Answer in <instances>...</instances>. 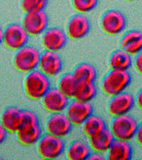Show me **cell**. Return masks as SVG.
Returning <instances> with one entry per match:
<instances>
[{
	"mask_svg": "<svg viewBox=\"0 0 142 160\" xmlns=\"http://www.w3.org/2000/svg\"><path fill=\"white\" fill-rule=\"evenodd\" d=\"M135 105L134 96L127 92L115 95L108 104V112L113 117L128 114Z\"/></svg>",
	"mask_w": 142,
	"mask_h": 160,
	"instance_id": "5bb4252c",
	"label": "cell"
},
{
	"mask_svg": "<svg viewBox=\"0 0 142 160\" xmlns=\"http://www.w3.org/2000/svg\"><path fill=\"white\" fill-rule=\"evenodd\" d=\"M66 149L62 138L47 133L42 136L37 142V152L44 159H56L64 153Z\"/></svg>",
	"mask_w": 142,
	"mask_h": 160,
	"instance_id": "8992f818",
	"label": "cell"
},
{
	"mask_svg": "<svg viewBox=\"0 0 142 160\" xmlns=\"http://www.w3.org/2000/svg\"><path fill=\"white\" fill-rule=\"evenodd\" d=\"M3 40H4V29L0 27V44L3 43Z\"/></svg>",
	"mask_w": 142,
	"mask_h": 160,
	"instance_id": "836d02e7",
	"label": "cell"
},
{
	"mask_svg": "<svg viewBox=\"0 0 142 160\" xmlns=\"http://www.w3.org/2000/svg\"><path fill=\"white\" fill-rule=\"evenodd\" d=\"M48 4V0H22V9L26 13L44 11Z\"/></svg>",
	"mask_w": 142,
	"mask_h": 160,
	"instance_id": "4316f807",
	"label": "cell"
},
{
	"mask_svg": "<svg viewBox=\"0 0 142 160\" xmlns=\"http://www.w3.org/2000/svg\"><path fill=\"white\" fill-rule=\"evenodd\" d=\"M29 35L23 28L22 24L12 23L4 29V40L5 46L12 51H18L27 46Z\"/></svg>",
	"mask_w": 142,
	"mask_h": 160,
	"instance_id": "52a82bcc",
	"label": "cell"
},
{
	"mask_svg": "<svg viewBox=\"0 0 142 160\" xmlns=\"http://www.w3.org/2000/svg\"><path fill=\"white\" fill-rule=\"evenodd\" d=\"M17 139L24 146H33L42 138V128L37 115L30 110H23V120L18 130Z\"/></svg>",
	"mask_w": 142,
	"mask_h": 160,
	"instance_id": "6da1fadb",
	"label": "cell"
},
{
	"mask_svg": "<svg viewBox=\"0 0 142 160\" xmlns=\"http://www.w3.org/2000/svg\"><path fill=\"white\" fill-rule=\"evenodd\" d=\"M134 66H135V69H136L137 71L140 74L142 75V51L136 55Z\"/></svg>",
	"mask_w": 142,
	"mask_h": 160,
	"instance_id": "f1b7e54d",
	"label": "cell"
},
{
	"mask_svg": "<svg viewBox=\"0 0 142 160\" xmlns=\"http://www.w3.org/2000/svg\"><path fill=\"white\" fill-rule=\"evenodd\" d=\"M97 86L94 83H86V84H80L76 93L75 95V99L77 101L85 102H91V101L96 97Z\"/></svg>",
	"mask_w": 142,
	"mask_h": 160,
	"instance_id": "484cf974",
	"label": "cell"
},
{
	"mask_svg": "<svg viewBox=\"0 0 142 160\" xmlns=\"http://www.w3.org/2000/svg\"><path fill=\"white\" fill-rule=\"evenodd\" d=\"M125 1H127V2H131V1H134V0H125Z\"/></svg>",
	"mask_w": 142,
	"mask_h": 160,
	"instance_id": "e575fe53",
	"label": "cell"
},
{
	"mask_svg": "<svg viewBox=\"0 0 142 160\" xmlns=\"http://www.w3.org/2000/svg\"><path fill=\"white\" fill-rule=\"evenodd\" d=\"M79 82L73 74H66L59 81L58 89L68 98H74L79 86Z\"/></svg>",
	"mask_w": 142,
	"mask_h": 160,
	"instance_id": "d4e9b609",
	"label": "cell"
},
{
	"mask_svg": "<svg viewBox=\"0 0 142 160\" xmlns=\"http://www.w3.org/2000/svg\"><path fill=\"white\" fill-rule=\"evenodd\" d=\"M91 154L90 144L84 141H75L67 149V157L70 160H87Z\"/></svg>",
	"mask_w": 142,
	"mask_h": 160,
	"instance_id": "44dd1931",
	"label": "cell"
},
{
	"mask_svg": "<svg viewBox=\"0 0 142 160\" xmlns=\"http://www.w3.org/2000/svg\"><path fill=\"white\" fill-rule=\"evenodd\" d=\"M135 102L137 103L138 107L142 110V90H140V91L139 92L136 99H135Z\"/></svg>",
	"mask_w": 142,
	"mask_h": 160,
	"instance_id": "d6a6232c",
	"label": "cell"
},
{
	"mask_svg": "<svg viewBox=\"0 0 142 160\" xmlns=\"http://www.w3.org/2000/svg\"><path fill=\"white\" fill-rule=\"evenodd\" d=\"M39 69L49 78L56 77L62 71V59L56 52L46 51L41 54Z\"/></svg>",
	"mask_w": 142,
	"mask_h": 160,
	"instance_id": "9a60e30c",
	"label": "cell"
},
{
	"mask_svg": "<svg viewBox=\"0 0 142 160\" xmlns=\"http://www.w3.org/2000/svg\"><path fill=\"white\" fill-rule=\"evenodd\" d=\"M92 114L93 107L91 102H85L77 100L69 103L66 109V115L74 126H82Z\"/></svg>",
	"mask_w": 142,
	"mask_h": 160,
	"instance_id": "4fadbf2b",
	"label": "cell"
},
{
	"mask_svg": "<svg viewBox=\"0 0 142 160\" xmlns=\"http://www.w3.org/2000/svg\"><path fill=\"white\" fill-rule=\"evenodd\" d=\"M73 75L79 84L94 83L97 78V70L90 63H81L75 69Z\"/></svg>",
	"mask_w": 142,
	"mask_h": 160,
	"instance_id": "603a6c76",
	"label": "cell"
},
{
	"mask_svg": "<svg viewBox=\"0 0 142 160\" xmlns=\"http://www.w3.org/2000/svg\"><path fill=\"white\" fill-rule=\"evenodd\" d=\"M131 76L128 70L112 69L102 81L103 92L108 96H115L124 92L130 86Z\"/></svg>",
	"mask_w": 142,
	"mask_h": 160,
	"instance_id": "3957f363",
	"label": "cell"
},
{
	"mask_svg": "<svg viewBox=\"0 0 142 160\" xmlns=\"http://www.w3.org/2000/svg\"><path fill=\"white\" fill-rule=\"evenodd\" d=\"M121 48L130 55H137L142 51V32L140 30L128 31L121 39Z\"/></svg>",
	"mask_w": 142,
	"mask_h": 160,
	"instance_id": "ac0fdd59",
	"label": "cell"
},
{
	"mask_svg": "<svg viewBox=\"0 0 142 160\" xmlns=\"http://www.w3.org/2000/svg\"><path fill=\"white\" fill-rule=\"evenodd\" d=\"M91 30V22L84 14H76L70 19L67 25L66 33L68 38L79 40L85 38Z\"/></svg>",
	"mask_w": 142,
	"mask_h": 160,
	"instance_id": "2e32d148",
	"label": "cell"
},
{
	"mask_svg": "<svg viewBox=\"0 0 142 160\" xmlns=\"http://www.w3.org/2000/svg\"><path fill=\"white\" fill-rule=\"evenodd\" d=\"M73 126L66 113L61 112L51 114L46 122V128L48 133L63 139L72 132Z\"/></svg>",
	"mask_w": 142,
	"mask_h": 160,
	"instance_id": "30bf717a",
	"label": "cell"
},
{
	"mask_svg": "<svg viewBox=\"0 0 142 160\" xmlns=\"http://www.w3.org/2000/svg\"><path fill=\"white\" fill-rule=\"evenodd\" d=\"M51 89L50 78L41 70L36 69L28 73L24 80V90L31 100H42L46 92Z\"/></svg>",
	"mask_w": 142,
	"mask_h": 160,
	"instance_id": "7a4b0ae2",
	"label": "cell"
},
{
	"mask_svg": "<svg viewBox=\"0 0 142 160\" xmlns=\"http://www.w3.org/2000/svg\"><path fill=\"white\" fill-rule=\"evenodd\" d=\"M72 6L79 13H87L94 10L99 4V0H72Z\"/></svg>",
	"mask_w": 142,
	"mask_h": 160,
	"instance_id": "83f0119b",
	"label": "cell"
},
{
	"mask_svg": "<svg viewBox=\"0 0 142 160\" xmlns=\"http://www.w3.org/2000/svg\"><path fill=\"white\" fill-rule=\"evenodd\" d=\"M40 51L32 46H25L16 51L13 59L14 68L22 73H30L39 67Z\"/></svg>",
	"mask_w": 142,
	"mask_h": 160,
	"instance_id": "277c9868",
	"label": "cell"
},
{
	"mask_svg": "<svg viewBox=\"0 0 142 160\" xmlns=\"http://www.w3.org/2000/svg\"><path fill=\"white\" fill-rule=\"evenodd\" d=\"M135 137H136L137 142L139 143V144L142 147V124L141 125H140L139 127H138V130H137Z\"/></svg>",
	"mask_w": 142,
	"mask_h": 160,
	"instance_id": "4dcf8cb0",
	"label": "cell"
},
{
	"mask_svg": "<svg viewBox=\"0 0 142 160\" xmlns=\"http://www.w3.org/2000/svg\"><path fill=\"white\" fill-rule=\"evenodd\" d=\"M43 107L51 114L64 112L69 104V98L58 88H51L42 99Z\"/></svg>",
	"mask_w": 142,
	"mask_h": 160,
	"instance_id": "8fae6325",
	"label": "cell"
},
{
	"mask_svg": "<svg viewBox=\"0 0 142 160\" xmlns=\"http://www.w3.org/2000/svg\"><path fill=\"white\" fill-rule=\"evenodd\" d=\"M48 24L49 18L44 10L26 13L22 25L29 36L37 37L45 33V31L48 29Z\"/></svg>",
	"mask_w": 142,
	"mask_h": 160,
	"instance_id": "ba28073f",
	"label": "cell"
},
{
	"mask_svg": "<svg viewBox=\"0 0 142 160\" xmlns=\"http://www.w3.org/2000/svg\"><path fill=\"white\" fill-rule=\"evenodd\" d=\"M115 140V139L111 131L107 128L101 132H100L99 134L90 138L89 144L93 152H100L103 154L108 152Z\"/></svg>",
	"mask_w": 142,
	"mask_h": 160,
	"instance_id": "ffe728a7",
	"label": "cell"
},
{
	"mask_svg": "<svg viewBox=\"0 0 142 160\" xmlns=\"http://www.w3.org/2000/svg\"><path fill=\"white\" fill-rule=\"evenodd\" d=\"M137 120L130 115L115 117L112 121L110 131L115 140L130 142L136 135L138 130Z\"/></svg>",
	"mask_w": 142,
	"mask_h": 160,
	"instance_id": "5b68a950",
	"label": "cell"
},
{
	"mask_svg": "<svg viewBox=\"0 0 142 160\" xmlns=\"http://www.w3.org/2000/svg\"><path fill=\"white\" fill-rule=\"evenodd\" d=\"M133 149L129 142L115 140L108 151V158L110 160H130L132 158Z\"/></svg>",
	"mask_w": 142,
	"mask_h": 160,
	"instance_id": "d6986e66",
	"label": "cell"
},
{
	"mask_svg": "<svg viewBox=\"0 0 142 160\" xmlns=\"http://www.w3.org/2000/svg\"><path fill=\"white\" fill-rule=\"evenodd\" d=\"M82 126H83V131L85 132V134L89 139L99 134L100 132H101L108 128L107 124L102 118L93 114L91 115Z\"/></svg>",
	"mask_w": 142,
	"mask_h": 160,
	"instance_id": "7402d4cb",
	"label": "cell"
},
{
	"mask_svg": "<svg viewBox=\"0 0 142 160\" xmlns=\"http://www.w3.org/2000/svg\"><path fill=\"white\" fill-rule=\"evenodd\" d=\"M132 66L131 55L123 50L115 52L109 59V67L115 70H128Z\"/></svg>",
	"mask_w": 142,
	"mask_h": 160,
	"instance_id": "cb8c5ba5",
	"label": "cell"
},
{
	"mask_svg": "<svg viewBox=\"0 0 142 160\" xmlns=\"http://www.w3.org/2000/svg\"><path fill=\"white\" fill-rule=\"evenodd\" d=\"M127 25V20L122 12L110 10L103 14L100 26L102 30L109 36H116L122 33Z\"/></svg>",
	"mask_w": 142,
	"mask_h": 160,
	"instance_id": "9c48e42d",
	"label": "cell"
},
{
	"mask_svg": "<svg viewBox=\"0 0 142 160\" xmlns=\"http://www.w3.org/2000/svg\"><path fill=\"white\" fill-rule=\"evenodd\" d=\"M23 120V110L16 107H9L3 112L0 122L9 132H17Z\"/></svg>",
	"mask_w": 142,
	"mask_h": 160,
	"instance_id": "e0dca14e",
	"label": "cell"
},
{
	"mask_svg": "<svg viewBox=\"0 0 142 160\" xmlns=\"http://www.w3.org/2000/svg\"><path fill=\"white\" fill-rule=\"evenodd\" d=\"M68 43V35L60 28H50L42 37V46L46 51L56 52L62 50Z\"/></svg>",
	"mask_w": 142,
	"mask_h": 160,
	"instance_id": "7c38bea8",
	"label": "cell"
},
{
	"mask_svg": "<svg viewBox=\"0 0 142 160\" xmlns=\"http://www.w3.org/2000/svg\"><path fill=\"white\" fill-rule=\"evenodd\" d=\"M8 135V131L4 127V126L0 122V145L6 142Z\"/></svg>",
	"mask_w": 142,
	"mask_h": 160,
	"instance_id": "f546056e",
	"label": "cell"
},
{
	"mask_svg": "<svg viewBox=\"0 0 142 160\" xmlns=\"http://www.w3.org/2000/svg\"><path fill=\"white\" fill-rule=\"evenodd\" d=\"M89 159L90 160H104L105 159V158H104V156L102 155V153H100V152H94V153L91 154L90 158H89Z\"/></svg>",
	"mask_w": 142,
	"mask_h": 160,
	"instance_id": "1f68e13d",
	"label": "cell"
}]
</instances>
